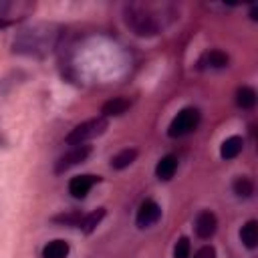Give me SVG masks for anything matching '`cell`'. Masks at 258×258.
Wrapping results in <instances>:
<instances>
[{"instance_id":"1","label":"cell","mask_w":258,"mask_h":258,"mask_svg":"<svg viewBox=\"0 0 258 258\" xmlns=\"http://www.w3.org/2000/svg\"><path fill=\"white\" fill-rule=\"evenodd\" d=\"M123 16H125V24L137 36H155L159 32V24H157L155 16L143 6L129 4V6H125Z\"/></svg>"},{"instance_id":"4","label":"cell","mask_w":258,"mask_h":258,"mask_svg":"<svg viewBox=\"0 0 258 258\" xmlns=\"http://www.w3.org/2000/svg\"><path fill=\"white\" fill-rule=\"evenodd\" d=\"M89 155H91V145H87V143L85 145H75L71 151H67L62 157H58V161L54 165V171L56 173H62V171H67V169L83 163Z\"/></svg>"},{"instance_id":"7","label":"cell","mask_w":258,"mask_h":258,"mask_svg":"<svg viewBox=\"0 0 258 258\" xmlns=\"http://www.w3.org/2000/svg\"><path fill=\"white\" fill-rule=\"evenodd\" d=\"M99 179H101L99 175H89V173L87 175H75L69 181V194L73 198H77V200H83Z\"/></svg>"},{"instance_id":"8","label":"cell","mask_w":258,"mask_h":258,"mask_svg":"<svg viewBox=\"0 0 258 258\" xmlns=\"http://www.w3.org/2000/svg\"><path fill=\"white\" fill-rule=\"evenodd\" d=\"M228 62H230V56L218 48L206 50L200 56V69H224V67H228Z\"/></svg>"},{"instance_id":"2","label":"cell","mask_w":258,"mask_h":258,"mask_svg":"<svg viewBox=\"0 0 258 258\" xmlns=\"http://www.w3.org/2000/svg\"><path fill=\"white\" fill-rule=\"evenodd\" d=\"M109 127V121H107V117H93V119H87V121H83V123H79L69 135H67V145H85L89 139H95V137H99V135H103L105 133V129Z\"/></svg>"},{"instance_id":"15","label":"cell","mask_w":258,"mask_h":258,"mask_svg":"<svg viewBox=\"0 0 258 258\" xmlns=\"http://www.w3.org/2000/svg\"><path fill=\"white\" fill-rule=\"evenodd\" d=\"M137 157V149H121L119 153H115L111 157V167L113 169H125L129 167Z\"/></svg>"},{"instance_id":"18","label":"cell","mask_w":258,"mask_h":258,"mask_svg":"<svg viewBox=\"0 0 258 258\" xmlns=\"http://www.w3.org/2000/svg\"><path fill=\"white\" fill-rule=\"evenodd\" d=\"M52 222H58V224H64V226H81V222H83V214H81L79 210H73V212L54 216Z\"/></svg>"},{"instance_id":"3","label":"cell","mask_w":258,"mask_h":258,"mask_svg":"<svg viewBox=\"0 0 258 258\" xmlns=\"http://www.w3.org/2000/svg\"><path fill=\"white\" fill-rule=\"evenodd\" d=\"M198 123H200V111L196 107H185L171 119V123L167 127V135L173 139L183 137V135L191 133L198 127Z\"/></svg>"},{"instance_id":"9","label":"cell","mask_w":258,"mask_h":258,"mask_svg":"<svg viewBox=\"0 0 258 258\" xmlns=\"http://www.w3.org/2000/svg\"><path fill=\"white\" fill-rule=\"evenodd\" d=\"M177 171V157L175 155H163L155 165V175L161 181H169Z\"/></svg>"},{"instance_id":"19","label":"cell","mask_w":258,"mask_h":258,"mask_svg":"<svg viewBox=\"0 0 258 258\" xmlns=\"http://www.w3.org/2000/svg\"><path fill=\"white\" fill-rule=\"evenodd\" d=\"M189 250H191L189 240L185 236H181L173 246V258H189Z\"/></svg>"},{"instance_id":"16","label":"cell","mask_w":258,"mask_h":258,"mask_svg":"<svg viewBox=\"0 0 258 258\" xmlns=\"http://www.w3.org/2000/svg\"><path fill=\"white\" fill-rule=\"evenodd\" d=\"M105 218V210L103 208H99V210H95V212H91V214H87V216H83V222H81V226L79 228H83V232L85 234H91L99 224H101V220Z\"/></svg>"},{"instance_id":"6","label":"cell","mask_w":258,"mask_h":258,"mask_svg":"<svg viewBox=\"0 0 258 258\" xmlns=\"http://www.w3.org/2000/svg\"><path fill=\"white\" fill-rule=\"evenodd\" d=\"M194 228H196L198 238H202V240H210V238L216 234V230H218V218H216V214L210 212V210L200 212L198 218H196Z\"/></svg>"},{"instance_id":"11","label":"cell","mask_w":258,"mask_h":258,"mask_svg":"<svg viewBox=\"0 0 258 258\" xmlns=\"http://www.w3.org/2000/svg\"><path fill=\"white\" fill-rule=\"evenodd\" d=\"M242 149H244V139L240 135H232V137L222 141L220 155H222V159H234L236 155H240Z\"/></svg>"},{"instance_id":"13","label":"cell","mask_w":258,"mask_h":258,"mask_svg":"<svg viewBox=\"0 0 258 258\" xmlns=\"http://www.w3.org/2000/svg\"><path fill=\"white\" fill-rule=\"evenodd\" d=\"M236 105L240 109H252L256 105V91L252 87H248V85L238 87V91H236Z\"/></svg>"},{"instance_id":"14","label":"cell","mask_w":258,"mask_h":258,"mask_svg":"<svg viewBox=\"0 0 258 258\" xmlns=\"http://www.w3.org/2000/svg\"><path fill=\"white\" fill-rule=\"evenodd\" d=\"M69 244L64 240H52L42 248V258H67Z\"/></svg>"},{"instance_id":"10","label":"cell","mask_w":258,"mask_h":258,"mask_svg":"<svg viewBox=\"0 0 258 258\" xmlns=\"http://www.w3.org/2000/svg\"><path fill=\"white\" fill-rule=\"evenodd\" d=\"M129 107H131V101H129L127 97H113V99H109V101L103 105L101 113H103V117H119V115H123Z\"/></svg>"},{"instance_id":"12","label":"cell","mask_w":258,"mask_h":258,"mask_svg":"<svg viewBox=\"0 0 258 258\" xmlns=\"http://www.w3.org/2000/svg\"><path fill=\"white\" fill-rule=\"evenodd\" d=\"M240 240H242V244H244L246 248H250V250H254V248L258 246V222H256V220H248V222L242 226V230H240Z\"/></svg>"},{"instance_id":"17","label":"cell","mask_w":258,"mask_h":258,"mask_svg":"<svg viewBox=\"0 0 258 258\" xmlns=\"http://www.w3.org/2000/svg\"><path fill=\"white\" fill-rule=\"evenodd\" d=\"M232 187H234V194L236 196H240V198H250L252 194H254V183H252V179L250 177H236L234 179V183H232Z\"/></svg>"},{"instance_id":"21","label":"cell","mask_w":258,"mask_h":258,"mask_svg":"<svg viewBox=\"0 0 258 258\" xmlns=\"http://www.w3.org/2000/svg\"><path fill=\"white\" fill-rule=\"evenodd\" d=\"M250 18H252V20H256V18H258V16H256V6H252V8H250Z\"/></svg>"},{"instance_id":"20","label":"cell","mask_w":258,"mask_h":258,"mask_svg":"<svg viewBox=\"0 0 258 258\" xmlns=\"http://www.w3.org/2000/svg\"><path fill=\"white\" fill-rule=\"evenodd\" d=\"M194 258H216V248L214 246H202L196 254H194Z\"/></svg>"},{"instance_id":"5","label":"cell","mask_w":258,"mask_h":258,"mask_svg":"<svg viewBox=\"0 0 258 258\" xmlns=\"http://www.w3.org/2000/svg\"><path fill=\"white\" fill-rule=\"evenodd\" d=\"M161 218V208L157 206V202L153 200H143L139 210H137V216H135V224L137 228H151L153 224H157Z\"/></svg>"}]
</instances>
